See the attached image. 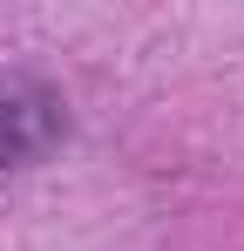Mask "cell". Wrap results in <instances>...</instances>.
Returning a JSON list of instances; mask_svg holds the SVG:
<instances>
[{
  "label": "cell",
  "mask_w": 244,
  "mask_h": 251,
  "mask_svg": "<svg viewBox=\"0 0 244 251\" xmlns=\"http://www.w3.org/2000/svg\"><path fill=\"white\" fill-rule=\"evenodd\" d=\"M61 129H68V109L41 75H0V170L48 156Z\"/></svg>",
  "instance_id": "6da1fadb"
}]
</instances>
